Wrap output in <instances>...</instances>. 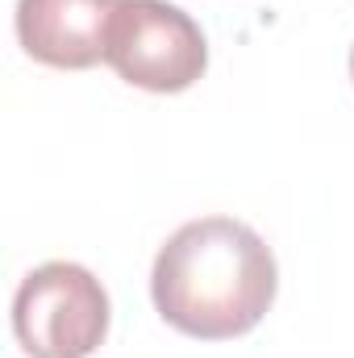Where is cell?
Returning a JSON list of instances; mask_svg holds the SVG:
<instances>
[{
  "instance_id": "7a4b0ae2",
  "label": "cell",
  "mask_w": 354,
  "mask_h": 358,
  "mask_svg": "<svg viewBox=\"0 0 354 358\" xmlns=\"http://www.w3.org/2000/svg\"><path fill=\"white\" fill-rule=\"evenodd\" d=\"M13 334L29 358H88L108 338V292L80 263H42L13 296Z\"/></svg>"
},
{
  "instance_id": "5b68a950",
  "label": "cell",
  "mask_w": 354,
  "mask_h": 358,
  "mask_svg": "<svg viewBox=\"0 0 354 358\" xmlns=\"http://www.w3.org/2000/svg\"><path fill=\"white\" fill-rule=\"evenodd\" d=\"M351 80H354V50H351Z\"/></svg>"
},
{
  "instance_id": "3957f363",
  "label": "cell",
  "mask_w": 354,
  "mask_h": 358,
  "mask_svg": "<svg viewBox=\"0 0 354 358\" xmlns=\"http://www.w3.org/2000/svg\"><path fill=\"white\" fill-rule=\"evenodd\" d=\"M104 63L142 92H187L208 67L200 25L171 0H125L108 25Z\"/></svg>"
},
{
  "instance_id": "277c9868",
  "label": "cell",
  "mask_w": 354,
  "mask_h": 358,
  "mask_svg": "<svg viewBox=\"0 0 354 358\" xmlns=\"http://www.w3.org/2000/svg\"><path fill=\"white\" fill-rule=\"evenodd\" d=\"M125 0H17L21 50L59 71H88L104 59L108 25Z\"/></svg>"
},
{
  "instance_id": "6da1fadb",
  "label": "cell",
  "mask_w": 354,
  "mask_h": 358,
  "mask_svg": "<svg viewBox=\"0 0 354 358\" xmlns=\"http://www.w3.org/2000/svg\"><path fill=\"white\" fill-rule=\"evenodd\" d=\"M279 271L263 238L234 217H200L163 242L150 296L159 317L200 342L250 334L275 304Z\"/></svg>"
}]
</instances>
